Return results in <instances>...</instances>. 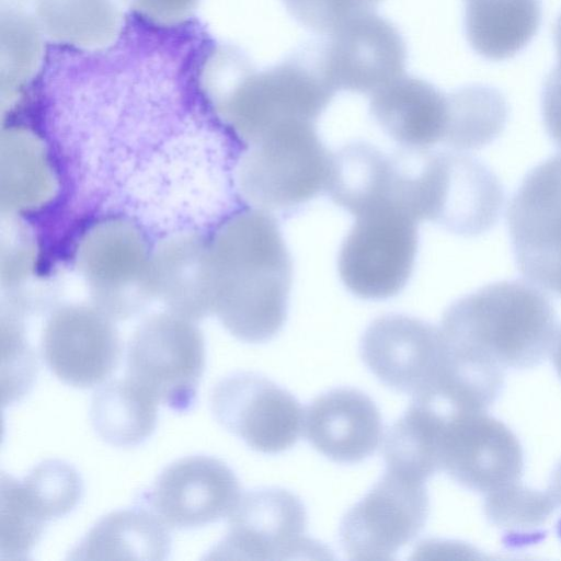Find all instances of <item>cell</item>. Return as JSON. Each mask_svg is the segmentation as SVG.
<instances>
[{"label": "cell", "instance_id": "4", "mask_svg": "<svg viewBox=\"0 0 561 561\" xmlns=\"http://www.w3.org/2000/svg\"><path fill=\"white\" fill-rule=\"evenodd\" d=\"M331 162L313 122H289L253 144L241 164V190L262 209L294 208L327 191Z\"/></svg>", "mask_w": 561, "mask_h": 561}, {"label": "cell", "instance_id": "38", "mask_svg": "<svg viewBox=\"0 0 561 561\" xmlns=\"http://www.w3.org/2000/svg\"><path fill=\"white\" fill-rule=\"evenodd\" d=\"M554 44L558 55V66L561 67V14L557 20L556 26H554Z\"/></svg>", "mask_w": 561, "mask_h": 561}, {"label": "cell", "instance_id": "33", "mask_svg": "<svg viewBox=\"0 0 561 561\" xmlns=\"http://www.w3.org/2000/svg\"><path fill=\"white\" fill-rule=\"evenodd\" d=\"M380 0H283L287 11L302 25L331 33L347 20L373 12Z\"/></svg>", "mask_w": 561, "mask_h": 561}, {"label": "cell", "instance_id": "37", "mask_svg": "<svg viewBox=\"0 0 561 561\" xmlns=\"http://www.w3.org/2000/svg\"><path fill=\"white\" fill-rule=\"evenodd\" d=\"M552 363L561 377V325L557 328L553 342L550 348Z\"/></svg>", "mask_w": 561, "mask_h": 561}, {"label": "cell", "instance_id": "25", "mask_svg": "<svg viewBox=\"0 0 561 561\" xmlns=\"http://www.w3.org/2000/svg\"><path fill=\"white\" fill-rule=\"evenodd\" d=\"M35 13L49 37L80 47L108 44L118 27L112 0H35Z\"/></svg>", "mask_w": 561, "mask_h": 561}, {"label": "cell", "instance_id": "8", "mask_svg": "<svg viewBox=\"0 0 561 561\" xmlns=\"http://www.w3.org/2000/svg\"><path fill=\"white\" fill-rule=\"evenodd\" d=\"M430 500L424 481L386 469L343 516L340 542L347 559L389 561L424 528Z\"/></svg>", "mask_w": 561, "mask_h": 561}, {"label": "cell", "instance_id": "7", "mask_svg": "<svg viewBox=\"0 0 561 561\" xmlns=\"http://www.w3.org/2000/svg\"><path fill=\"white\" fill-rule=\"evenodd\" d=\"M300 499L280 488H260L241 495L228 516L225 538L210 559L293 560L327 558L329 550L307 536Z\"/></svg>", "mask_w": 561, "mask_h": 561}, {"label": "cell", "instance_id": "32", "mask_svg": "<svg viewBox=\"0 0 561 561\" xmlns=\"http://www.w3.org/2000/svg\"><path fill=\"white\" fill-rule=\"evenodd\" d=\"M36 355L25 340L22 328L9 321L1 327V394L3 407L19 401L37 376Z\"/></svg>", "mask_w": 561, "mask_h": 561}, {"label": "cell", "instance_id": "6", "mask_svg": "<svg viewBox=\"0 0 561 561\" xmlns=\"http://www.w3.org/2000/svg\"><path fill=\"white\" fill-rule=\"evenodd\" d=\"M416 222L391 205L357 215L339 254V273L346 288L375 300L400 293L415 261Z\"/></svg>", "mask_w": 561, "mask_h": 561}, {"label": "cell", "instance_id": "17", "mask_svg": "<svg viewBox=\"0 0 561 561\" xmlns=\"http://www.w3.org/2000/svg\"><path fill=\"white\" fill-rule=\"evenodd\" d=\"M440 156L442 175L434 222L462 237L490 230L504 204L499 178L466 152L453 150Z\"/></svg>", "mask_w": 561, "mask_h": 561}, {"label": "cell", "instance_id": "23", "mask_svg": "<svg viewBox=\"0 0 561 561\" xmlns=\"http://www.w3.org/2000/svg\"><path fill=\"white\" fill-rule=\"evenodd\" d=\"M157 402L127 378L99 388L92 397L90 420L105 443L136 446L146 440L157 425Z\"/></svg>", "mask_w": 561, "mask_h": 561}, {"label": "cell", "instance_id": "22", "mask_svg": "<svg viewBox=\"0 0 561 561\" xmlns=\"http://www.w3.org/2000/svg\"><path fill=\"white\" fill-rule=\"evenodd\" d=\"M440 412L431 402L413 398L408 410L386 433V469L420 481L440 471Z\"/></svg>", "mask_w": 561, "mask_h": 561}, {"label": "cell", "instance_id": "21", "mask_svg": "<svg viewBox=\"0 0 561 561\" xmlns=\"http://www.w3.org/2000/svg\"><path fill=\"white\" fill-rule=\"evenodd\" d=\"M465 28L471 47L492 60L511 58L537 33L539 0H463Z\"/></svg>", "mask_w": 561, "mask_h": 561}, {"label": "cell", "instance_id": "12", "mask_svg": "<svg viewBox=\"0 0 561 561\" xmlns=\"http://www.w3.org/2000/svg\"><path fill=\"white\" fill-rule=\"evenodd\" d=\"M216 421L251 449L278 454L299 439L304 411L299 401L270 379L250 371L219 380L210 398Z\"/></svg>", "mask_w": 561, "mask_h": 561}, {"label": "cell", "instance_id": "27", "mask_svg": "<svg viewBox=\"0 0 561 561\" xmlns=\"http://www.w3.org/2000/svg\"><path fill=\"white\" fill-rule=\"evenodd\" d=\"M49 517L22 481L0 478V559L25 560L39 541Z\"/></svg>", "mask_w": 561, "mask_h": 561}, {"label": "cell", "instance_id": "26", "mask_svg": "<svg viewBox=\"0 0 561 561\" xmlns=\"http://www.w3.org/2000/svg\"><path fill=\"white\" fill-rule=\"evenodd\" d=\"M556 507L548 492L530 489L519 481L486 493L484 500L486 518L515 546L536 541Z\"/></svg>", "mask_w": 561, "mask_h": 561}, {"label": "cell", "instance_id": "24", "mask_svg": "<svg viewBox=\"0 0 561 561\" xmlns=\"http://www.w3.org/2000/svg\"><path fill=\"white\" fill-rule=\"evenodd\" d=\"M507 115V103L497 90L485 85L462 88L448 94L443 144L461 152L481 149L502 134Z\"/></svg>", "mask_w": 561, "mask_h": 561}, {"label": "cell", "instance_id": "3", "mask_svg": "<svg viewBox=\"0 0 561 561\" xmlns=\"http://www.w3.org/2000/svg\"><path fill=\"white\" fill-rule=\"evenodd\" d=\"M334 93L318 53H305L262 71L248 67L218 98L228 122L254 144L283 124L314 123Z\"/></svg>", "mask_w": 561, "mask_h": 561}, {"label": "cell", "instance_id": "2", "mask_svg": "<svg viewBox=\"0 0 561 561\" xmlns=\"http://www.w3.org/2000/svg\"><path fill=\"white\" fill-rule=\"evenodd\" d=\"M557 328L554 308L542 289L515 279L490 284L453 302L439 331L450 351L525 369L547 357Z\"/></svg>", "mask_w": 561, "mask_h": 561}, {"label": "cell", "instance_id": "30", "mask_svg": "<svg viewBox=\"0 0 561 561\" xmlns=\"http://www.w3.org/2000/svg\"><path fill=\"white\" fill-rule=\"evenodd\" d=\"M38 23L18 8L1 10V87L13 89L33 72L41 55Z\"/></svg>", "mask_w": 561, "mask_h": 561}, {"label": "cell", "instance_id": "36", "mask_svg": "<svg viewBox=\"0 0 561 561\" xmlns=\"http://www.w3.org/2000/svg\"><path fill=\"white\" fill-rule=\"evenodd\" d=\"M548 493L554 501L556 505L561 507V460L556 466L548 486ZM561 535V523H560Z\"/></svg>", "mask_w": 561, "mask_h": 561}, {"label": "cell", "instance_id": "28", "mask_svg": "<svg viewBox=\"0 0 561 561\" xmlns=\"http://www.w3.org/2000/svg\"><path fill=\"white\" fill-rule=\"evenodd\" d=\"M83 263L89 276L99 285L125 286L140 274L144 251L131 230L108 226L87 241Z\"/></svg>", "mask_w": 561, "mask_h": 561}, {"label": "cell", "instance_id": "9", "mask_svg": "<svg viewBox=\"0 0 561 561\" xmlns=\"http://www.w3.org/2000/svg\"><path fill=\"white\" fill-rule=\"evenodd\" d=\"M507 226L522 274L561 297V153L525 176L511 199Z\"/></svg>", "mask_w": 561, "mask_h": 561}, {"label": "cell", "instance_id": "14", "mask_svg": "<svg viewBox=\"0 0 561 561\" xmlns=\"http://www.w3.org/2000/svg\"><path fill=\"white\" fill-rule=\"evenodd\" d=\"M241 495L239 480L227 463L195 455L165 467L141 503L168 528L190 529L228 517Z\"/></svg>", "mask_w": 561, "mask_h": 561}, {"label": "cell", "instance_id": "31", "mask_svg": "<svg viewBox=\"0 0 561 561\" xmlns=\"http://www.w3.org/2000/svg\"><path fill=\"white\" fill-rule=\"evenodd\" d=\"M51 519L70 513L79 503L83 484L77 470L61 460H45L23 479Z\"/></svg>", "mask_w": 561, "mask_h": 561}, {"label": "cell", "instance_id": "18", "mask_svg": "<svg viewBox=\"0 0 561 561\" xmlns=\"http://www.w3.org/2000/svg\"><path fill=\"white\" fill-rule=\"evenodd\" d=\"M370 113L402 147L428 149L444 141L448 95L423 79L402 75L371 94Z\"/></svg>", "mask_w": 561, "mask_h": 561}, {"label": "cell", "instance_id": "16", "mask_svg": "<svg viewBox=\"0 0 561 561\" xmlns=\"http://www.w3.org/2000/svg\"><path fill=\"white\" fill-rule=\"evenodd\" d=\"M304 423L307 440L335 462L366 459L382 437L379 409L355 388H335L314 398L306 409Z\"/></svg>", "mask_w": 561, "mask_h": 561}, {"label": "cell", "instance_id": "35", "mask_svg": "<svg viewBox=\"0 0 561 561\" xmlns=\"http://www.w3.org/2000/svg\"><path fill=\"white\" fill-rule=\"evenodd\" d=\"M144 15L162 23H175L186 18L198 0H127Z\"/></svg>", "mask_w": 561, "mask_h": 561}, {"label": "cell", "instance_id": "29", "mask_svg": "<svg viewBox=\"0 0 561 561\" xmlns=\"http://www.w3.org/2000/svg\"><path fill=\"white\" fill-rule=\"evenodd\" d=\"M2 198L10 205L25 206L41 199L48 188L45 160L33 140L10 134L2 144Z\"/></svg>", "mask_w": 561, "mask_h": 561}, {"label": "cell", "instance_id": "20", "mask_svg": "<svg viewBox=\"0 0 561 561\" xmlns=\"http://www.w3.org/2000/svg\"><path fill=\"white\" fill-rule=\"evenodd\" d=\"M393 183L392 156L370 144L354 141L332 154L325 192L336 205L357 216L376 207L394 206Z\"/></svg>", "mask_w": 561, "mask_h": 561}, {"label": "cell", "instance_id": "10", "mask_svg": "<svg viewBox=\"0 0 561 561\" xmlns=\"http://www.w3.org/2000/svg\"><path fill=\"white\" fill-rule=\"evenodd\" d=\"M430 402L442 414L440 470L462 486L485 494L519 481L522 445L503 422L486 411L447 410Z\"/></svg>", "mask_w": 561, "mask_h": 561}, {"label": "cell", "instance_id": "11", "mask_svg": "<svg viewBox=\"0 0 561 561\" xmlns=\"http://www.w3.org/2000/svg\"><path fill=\"white\" fill-rule=\"evenodd\" d=\"M359 353L376 378L413 398L435 393L448 366L439 328L404 314H385L365 330Z\"/></svg>", "mask_w": 561, "mask_h": 561}, {"label": "cell", "instance_id": "19", "mask_svg": "<svg viewBox=\"0 0 561 561\" xmlns=\"http://www.w3.org/2000/svg\"><path fill=\"white\" fill-rule=\"evenodd\" d=\"M171 549L168 527L142 507L112 512L102 517L73 548L70 560H164Z\"/></svg>", "mask_w": 561, "mask_h": 561}, {"label": "cell", "instance_id": "1", "mask_svg": "<svg viewBox=\"0 0 561 561\" xmlns=\"http://www.w3.org/2000/svg\"><path fill=\"white\" fill-rule=\"evenodd\" d=\"M214 309L238 340L263 343L283 328L293 263L273 216L247 210L218 233L209 254Z\"/></svg>", "mask_w": 561, "mask_h": 561}, {"label": "cell", "instance_id": "34", "mask_svg": "<svg viewBox=\"0 0 561 561\" xmlns=\"http://www.w3.org/2000/svg\"><path fill=\"white\" fill-rule=\"evenodd\" d=\"M542 117L548 135L561 148V67L558 65L543 85Z\"/></svg>", "mask_w": 561, "mask_h": 561}, {"label": "cell", "instance_id": "5", "mask_svg": "<svg viewBox=\"0 0 561 561\" xmlns=\"http://www.w3.org/2000/svg\"><path fill=\"white\" fill-rule=\"evenodd\" d=\"M205 365L201 331L182 318L157 314L129 341L126 378L157 403L187 412L196 402Z\"/></svg>", "mask_w": 561, "mask_h": 561}, {"label": "cell", "instance_id": "15", "mask_svg": "<svg viewBox=\"0 0 561 561\" xmlns=\"http://www.w3.org/2000/svg\"><path fill=\"white\" fill-rule=\"evenodd\" d=\"M41 353L59 380L84 389L112 376L122 357V344L106 318L87 307H66L47 320Z\"/></svg>", "mask_w": 561, "mask_h": 561}, {"label": "cell", "instance_id": "13", "mask_svg": "<svg viewBox=\"0 0 561 561\" xmlns=\"http://www.w3.org/2000/svg\"><path fill=\"white\" fill-rule=\"evenodd\" d=\"M328 35L318 58L335 91L374 94L403 75L404 42L389 21L374 12L352 18Z\"/></svg>", "mask_w": 561, "mask_h": 561}]
</instances>
